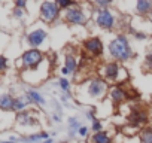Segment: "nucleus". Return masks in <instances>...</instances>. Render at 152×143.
<instances>
[{"mask_svg": "<svg viewBox=\"0 0 152 143\" xmlns=\"http://www.w3.org/2000/svg\"><path fill=\"white\" fill-rule=\"evenodd\" d=\"M109 54L116 61H127L133 57V51L130 48L128 39L124 34H118L110 43H109Z\"/></svg>", "mask_w": 152, "mask_h": 143, "instance_id": "f257e3e1", "label": "nucleus"}, {"mask_svg": "<svg viewBox=\"0 0 152 143\" xmlns=\"http://www.w3.org/2000/svg\"><path fill=\"white\" fill-rule=\"evenodd\" d=\"M42 61H43V54L39 49H28L21 55V64H23V69L26 70L36 69Z\"/></svg>", "mask_w": 152, "mask_h": 143, "instance_id": "f03ea898", "label": "nucleus"}, {"mask_svg": "<svg viewBox=\"0 0 152 143\" xmlns=\"http://www.w3.org/2000/svg\"><path fill=\"white\" fill-rule=\"evenodd\" d=\"M60 8L57 2H43L40 5V18L45 23H54L60 17Z\"/></svg>", "mask_w": 152, "mask_h": 143, "instance_id": "7ed1b4c3", "label": "nucleus"}, {"mask_svg": "<svg viewBox=\"0 0 152 143\" xmlns=\"http://www.w3.org/2000/svg\"><path fill=\"white\" fill-rule=\"evenodd\" d=\"M96 23L103 30H112L115 27V17L109 9H96Z\"/></svg>", "mask_w": 152, "mask_h": 143, "instance_id": "20e7f679", "label": "nucleus"}, {"mask_svg": "<svg viewBox=\"0 0 152 143\" xmlns=\"http://www.w3.org/2000/svg\"><path fill=\"white\" fill-rule=\"evenodd\" d=\"M66 21L69 24H73V26H85L88 18L85 15V12L79 8H70L66 11Z\"/></svg>", "mask_w": 152, "mask_h": 143, "instance_id": "39448f33", "label": "nucleus"}, {"mask_svg": "<svg viewBox=\"0 0 152 143\" xmlns=\"http://www.w3.org/2000/svg\"><path fill=\"white\" fill-rule=\"evenodd\" d=\"M107 90V84L106 81L100 79V78H94L90 81L88 84V94L94 98H100Z\"/></svg>", "mask_w": 152, "mask_h": 143, "instance_id": "423d86ee", "label": "nucleus"}, {"mask_svg": "<svg viewBox=\"0 0 152 143\" xmlns=\"http://www.w3.org/2000/svg\"><path fill=\"white\" fill-rule=\"evenodd\" d=\"M46 36L48 33L42 28H36V30H31L28 34H27V42L28 45L33 48V49H37V46H40L45 40H46Z\"/></svg>", "mask_w": 152, "mask_h": 143, "instance_id": "0eeeda50", "label": "nucleus"}, {"mask_svg": "<svg viewBox=\"0 0 152 143\" xmlns=\"http://www.w3.org/2000/svg\"><path fill=\"white\" fill-rule=\"evenodd\" d=\"M84 51L93 57H99L103 52V43L99 37H90L88 40L84 42Z\"/></svg>", "mask_w": 152, "mask_h": 143, "instance_id": "6e6552de", "label": "nucleus"}, {"mask_svg": "<svg viewBox=\"0 0 152 143\" xmlns=\"http://www.w3.org/2000/svg\"><path fill=\"white\" fill-rule=\"evenodd\" d=\"M128 122L133 125V127H140V125H145L148 122V113L143 110V109H137L134 107L128 116Z\"/></svg>", "mask_w": 152, "mask_h": 143, "instance_id": "1a4fd4ad", "label": "nucleus"}, {"mask_svg": "<svg viewBox=\"0 0 152 143\" xmlns=\"http://www.w3.org/2000/svg\"><path fill=\"white\" fill-rule=\"evenodd\" d=\"M121 72H124V70L119 67L118 63H107L103 69V76L107 81H118Z\"/></svg>", "mask_w": 152, "mask_h": 143, "instance_id": "9d476101", "label": "nucleus"}, {"mask_svg": "<svg viewBox=\"0 0 152 143\" xmlns=\"http://www.w3.org/2000/svg\"><path fill=\"white\" fill-rule=\"evenodd\" d=\"M127 97H128V96H127L125 90H124L121 85H116V87H113V88L110 90V100H112L115 104L122 103Z\"/></svg>", "mask_w": 152, "mask_h": 143, "instance_id": "9b49d317", "label": "nucleus"}, {"mask_svg": "<svg viewBox=\"0 0 152 143\" xmlns=\"http://www.w3.org/2000/svg\"><path fill=\"white\" fill-rule=\"evenodd\" d=\"M26 96L28 97V100L33 103V104H36V106H45L46 104V100H45V97L42 96V93L40 91H37V90H27L26 91Z\"/></svg>", "mask_w": 152, "mask_h": 143, "instance_id": "f8f14e48", "label": "nucleus"}, {"mask_svg": "<svg viewBox=\"0 0 152 143\" xmlns=\"http://www.w3.org/2000/svg\"><path fill=\"white\" fill-rule=\"evenodd\" d=\"M17 122L23 127H27V125H36L37 121L34 116H31V113L28 110H23L17 115Z\"/></svg>", "mask_w": 152, "mask_h": 143, "instance_id": "ddd939ff", "label": "nucleus"}, {"mask_svg": "<svg viewBox=\"0 0 152 143\" xmlns=\"http://www.w3.org/2000/svg\"><path fill=\"white\" fill-rule=\"evenodd\" d=\"M51 139V134L48 133V131H40V133H33V134H30V136H27V137H23V142H26V143H37V142H40V140H49Z\"/></svg>", "mask_w": 152, "mask_h": 143, "instance_id": "4468645a", "label": "nucleus"}, {"mask_svg": "<svg viewBox=\"0 0 152 143\" xmlns=\"http://www.w3.org/2000/svg\"><path fill=\"white\" fill-rule=\"evenodd\" d=\"M14 106H15V97L9 94H2V97H0V107H2V110L5 112L14 110Z\"/></svg>", "mask_w": 152, "mask_h": 143, "instance_id": "2eb2a0df", "label": "nucleus"}, {"mask_svg": "<svg viewBox=\"0 0 152 143\" xmlns=\"http://www.w3.org/2000/svg\"><path fill=\"white\" fill-rule=\"evenodd\" d=\"M136 11L139 15H149L152 12V2H149V0H139L136 3Z\"/></svg>", "mask_w": 152, "mask_h": 143, "instance_id": "dca6fc26", "label": "nucleus"}, {"mask_svg": "<svg viewBox=\"0 0 152 143\" xmlns=\"http://www.w3.org/2000/svg\"><path fill=\"white\" fill-rule=\"evenodd\" d=\"M67 127H69V137H70V139H75L76 134L79 133V128H81L82 125L79 124V119H78V118H69Z\"/></svg>", "mask_w": 152, "mask_h": 143, "instance_id": "f3484780", "label": "nucleus"}, {"mask_svg": "<svg viewBox=\"0 0 152 143\" xmlns=\"http://www.w3.org/2000/svg\"><path fill=\"white\" fill-rule=\"evenodd\" d=\"M90 143H112V139L106 131H99V133H93Z\"/></svg>", "mask_w": 152, "mask_h": 143, "instance_id": "a211bd4d", "label": "nucleus"}, {"mask_svg": "<svg viewBox=\"0 0 152 143\" xmlns=\"http://www.w3.org/2000/svg\"><path fill=\"white\" fill-rule=\"evenodd\" d=\"M30 103H31V101L28 100L27 96H18V97H15V106H14V110H17V112L20 113V112L26 110V107H27Z\"/></svg>", "mask_w": 152, "mask_h": 143, "instance_id": "6ab92c4d", "label": "nucleus"}, {"mask_svg": "<svg viewBox=\"0 0 152 143\" xmlns=\"http://www.w3.org/2000/svg\"><path fill=\"white\" fill-rule=\"evenodd\" d=\"M64 67L69 70V73H75L78 70V60H76L73 55H66V63H64Z\"/></svg>", "mask_w": 152, "mask_h": 143, "instance_id": "aec40b11", "label": "nucleus"}, {"mask_svg": "<svg viewBox=\"0 0 152 143\" xmlns=\"http://www.w3.org/2000/svg\"><path fill=\"white\" fill-rule=\"evenodd\" d=\"M139 139H140V143H152V130L149 128L142 130Z\"/></svg>", "mask_w": 152, "mask_h": 143, "instance_id": "412c9836", "label": "nucleus"}, {"mask_svg": "<svg viewBox=\"0 0 152 143\" xmlns=\"http://www.w3.org/2000/svg\"><path fill=\"white\" fill-rule=\"evenodd\" d=\"M58 87H60V90L64 93V94H69V91H70V88H72V85H70V82L66 79V78H60L58 79Z\"/></svg>", "mask_w": 152, "mask_h": 143, "instance_id": "4be33fe9", "label": "nucleus"}, {"mask_svg": "<svg viewBox=\"0 0 152 143\" xmlns=\"http://www.w3.org/2000/svg\"><path fill=\"white\" fill-rule=\"evenodd\" d=\"M57 5H58L60 9H64V8H69V9H70V8L76 6V3H75V2H70V0H58Z\"/></svg>", "mask_w": 152, "mask_h": 143, "instance_id": "5701e85b", "label": "nucleus"}, {"mask_svg": "<svg viewBox=\"0 0 152 143\" xmlns=\"http://www.w3.org/2000/svg\"><path fill=\"white\" fill-rule=\"evenodd\" d=\"M102 128H103V125H102V122L99 119H96L93 122V125H91V131L93 133H99V131H102Z\"/></svg>", "mask_w": 152, "mask_h": 143, "instance_id": "b1692460", "label": "nucleus"}, {"mask_svg": "<svg viewBox=\"0 0 152 143\" xmlns=\"http://www.w3.org/2000/svg\"><path fill=\"white\" fill-rule=\"evenodd\" d=\"M12 15H14V18H17V20H21V18H24V9H18V8H15Z\"/></svg>", "mask_w": 152, "mask_h": 143, "instance_id": "393cba45", "label": "nucleus"}, {"mask_svg": "<svg viewBox=\"0 0 152 143\" xmlns=\"http://www.w3.org/2000/svg\"><path fill=\"white\" fill-rule=\"evenodd\" d=\"M88 131H90V128H88V127H85V125H82V127L79 128L78 136H79V137H82V139H85V137L88 136Z\"/></svg>", "mask_w": 152, "mask_h": 143, "instance_id": "a878e982", "label": "nucleus"}, {"mask_svg": "<svg viewBox=\"0 0 152 143\" xmlns=\"http://www.w3.org/2000/svg\"><path fill=\"white\" fill-rule=\"evenodd\" d=\"M6 69H8V58L6 57H2V58H0V70L5 73Z\"/></svg>", "mask_w": 152, "mask_h": 143, "instance_id": "bb28decb", "label": "nucleus"}, {"mask_svg": "<svg viewBox=\"0 0 152 143\" xmlns=\"http://www.w3.org/2000/svg\"><path fill=\"white\" fill-rule=\"evenodd\" d=\"M130 31H131V33L134 34V37L139 39V40H145V39H146V34H145V33H137V31H134V30H131V28H130Z\"/></svg>", "mask_w": 152, "mask_h": 143, "instance_id": "cd10ccee", "label": "nucleus"}, {"mask_svg": "<svg viewBox=\"0 0 152 143\" xmlns=\"http://www.w3.org/2000/svg\"><path fill=\"white\" fill-rule=\"evenodd\" d=\"M26 0H18V2H15V8H18V9H24L26 8Z\"/></svg>", "mask_w": 152, "mask_h": 143, "instance_id": "c85d7f7f", "label": "nucleus"}, {"mask_svg": "<svg viewBox=\"0 0 152 143\" xmlns=\"http://www.w3.org/2000/svg\"><path fill=\"white\" fill-rule=\"evenodd\" d=\"M42 143H54V139H49V140H45V142H42Z\"/></svg>", "mask_w": 152, "mask_h": 143, "instance_id": "c756f323", "label": "nucleus"}, {"mask_svg": "<svg viewBox=\"0 0 152 143\" xmlns=\"http://www.w3.org/2000/svg\"><path fill=\"white\" fill-rule=\"evenodd\" d=\"M2 143H17V142H12V140H3Z\"/></svg>", "mask_w": 152, "mask_h": 143, "instance_id": "7c9ffc66", "label": "nucleus"}]
</instances>
